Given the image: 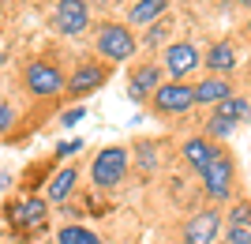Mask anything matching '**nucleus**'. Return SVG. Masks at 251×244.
<instances>
[{
  "instance_id": "9b49d317",
  "label": "nucleus",
  "mask_w": 251,
  "mask_h": 244,
  "mask_svg": "<svg viewBox=\"0 0 251 244\" xmlns=\"http://www.w3.org/2000/svg\"><path fill=\"white\" fill-rule=\"evenodd\" d=\"M218 229H221V211H214V207L195 211L184 222V244H214Z\"/></svg>"
},
{
  "instance_id": "39448f33",
  "label": "nucleus",
  "mask_w": 251,
  "mask_h": 244,
  "mask_svg": "<svg viewBox=\"0 0 251 244\" xmlns=\"http://www.w3.org/2000/svg\"><path fill=\"white\" fill-rule=\"evenodd\" d=\"M240 120H251V106L244 102L240 94H232L229 102L214 106V113H210V120H206V139H225V136H232Z\"/></svg>"
},
{
  "instance_id": "5701e85b",
  "label": "nucleus",
  "mask_w": 251,
  "mask_h": 244,
  "mask_svg": "<svg viewBox=\"0 0 251 244\" xmlns=\"http://www.w3.org/2000/svg\"><path fill=\"white\" fill-rule=\"evenodd\" d=\"M161 38H165V27H161V23H154V27L147 30V38H143V42H147V45H161Z\"/></svg>"
},
{
  "instance_id": "f03ea898",
  "label": "nucleus",
  "mask_w": 251,
  "mask_h": 244,
  "mask_svg": "<svg viewBox=\"0 0 251 244\" xmlns=\"http://www.w3.org/2000/svg\"><path fill=\"white\" fill-rule=\"evenodd\" d=\"M23 86L34 98H56L60 90H68V79L52 60H30L26 72H23Z\"/></svg>"
},
{
  "instance_id": "0eeeda50",
  "label": "nucleus",
  "mask_w": 251,
  "mask_h": 244,
  "mask_svg": "<svg viewBox=\"0 0 251 244\" xmlns=\"http://www.w3.org/2000/svg\"><path fill=\"white\" fill-rule=\"evenodd\" d=\"M127 177V150L124 147H105L94 162H90V181L98 188H116Z\"/></svg>"
},
{
  "instance_id": "1a4fd4ad",
  "label": "nucleus",
  "mask_w": 251,
  "mask_h": 244,
  "mask_svg": "<svg viewBox=\"0 0 251 244\" xmlns=\"http://www.w3.org/2000/svg\"><path fill=\"white\" fill-rule=\"evenodd\" d=\"M109 75H113L109 64L83 60L72 75H68V94H72V98H83V94H90V90H98V86H105V83H109Z\"/></svg>"
},
{
  "instance_id": "423d86ee",
  "label": "nucleus",
  "mask_w": 251,
  "mask_h": 244,
  "mask_svg": "<svg viewBox=\"0 0 251 244\" xmlns=\"http://www.w3.org/2000/svg\"><path fill=\"white\" fill-rule=\"evenodd\" d=\"M52 27L64 38H79L90 30V0H56L52 4Z\"/></svg>"
},
{
  "instance_id": "20e7f679",
  "label": "nucleus",
  "mask_w": 251,
  "mask_h": 244,
  "mask_svg": "<svg viewBox=\"0 0 251 244\" xmlns=\"http://www.w3.org/2000/svg\"><path fill=\"white\" fill-rule=\"evenodd\" d=\"M202 177V188H206V195L214 203H225L232 195V181H236V165H232V158L225 154V150H218L214 158H210V165L199 173Z\"/></svg>"
},
{
  "instance_id": "a211bd4d",
  "label": "nucleus",
  "mask_w": 251,
  "mask_h": 244,
  "mask_svg": "<svg viewBox=\"0 0 251 244\" xmlns=\"http://www.w3.org/2000/svg\"><path fill=\"white\" fill-rule=\"evenodd\" d=\"M169 0H139L127 8V27H154L161 15H165Z\"/></svg>"
},
{
  "instance_id": "b1692460",
  "label": "nucleus",
  "mask_w": 251,
  "mask_h": 244,
  "mask_svg": "<svg viewBox=\"0 0 251 244\" xmlns=\"http://www.w3.org/2000/svg\"><path fill=\"white\" fill-rule=\"evenodd\" d=\"M8 4H15V0H0V8H8Z\"/></svg>"
},
{
  "instance_id": "f3484780",
  "label": "nucleus",
  "mask_w": 251,
  "mask_h": 244,
  "mask_svg": "<svg viewBox=\"0 0 251 244\" xmlns=\"http://www.w3.org/2000/svg\"><path fill=\"white\" fill-rule=\"evenodd\" d=\"M75 184H79V165H64V169L52 173L49 188H45V195H49V203H68V195L75 191Z\"/></svg>"
},
{
  "instance_id": "bb28decb",
  "label": "nucleus",
  "mask_w": 251,
  "mask_h": 244,
  "mask_svg": "<svg viewBox=\"0 0 251 244\" xmlns=\"http://www.w3.org/2000/svg\"><path fill=\"white\" fill-rule=\"evenodd\" d=\"M248 30H251V19H248Z\"/></svg>"
},
{
  "instance_id": "a878e982",
  "label": "nucleus",
  "mask_w": 251,
  "mask_h": 244,
  "mask_svg": "<svg viewBox=\"0 0 251 244\" xmlns=\"http://www.w3.org/2000/svg\"><path fill=\"white\" fill-rule=\"evenodd\" d=\"M0 237H4V225H0Z\"/></svg>"
},
{
  "instance_id": "2eb2a0df",
  "label": "nucleus",
  "mask_w": 251,
  "mask_h": 244,
  "mask_svg": "<svg viewBox=\"0 0 251 244\" xmlns=\"http://www.w3.org/2000/svg\"><path fill=\"white\" fill-rule=\"evenodd\" d=\"M229 98H232V86L221 75H206V79L195 83V106H221Z\"/></svg>"
},
{
  "instance_id": "6ab92c4d",
  "label": "nucleus",
  "mask_w": 251,
  "mask_h": 244,
  "mask_svg": "<svg viewBox=\"0 0 251 244\" xmlns=\"http://www.w3.org/2000/svg\"><path fill=\"white\" fill-rule=\"evenodd\" d=\"M56 244H101V237L86 225H60L56 229Z\"/></svg>"
},
{
  "instance_id": "ddd939ff",
  "label": "nucleus",
  "mask_w": 251,
  "mask_h": 244,
  "mask_svg": "<svg viewBox=\"0 0 251 244\" xmlns=\"http://www.w3.org/2000/svg\"><path fill=\"white\" fill-rule=\"evenodd\" d=\"M225 237L229 244H251V203H232L229 218H225Z\"/></svg>"
},
{
  "instance_id": "f257e3e1",
  "label": "nucleus",
  "mask_w": 251,
  "mask_h": 244,
  "mask_svg": "<svg viewBox=\"0 0 251 244\" xmlns=\"http://www.w3.org/2000/svg\"><path fill=\"white\" fill-rule=\"evenodd\" d=\"M8 225H11V233H19V237H34V233H42L45 225H49V207H45L42 195H23V199L8 203Z\"/></svg>"
},
{
  "instance_id": "412c9836",
  "label": "nucleus",
  "mask_w": 251,
  "mask_h": 244,
  "mask_svg": "<svg viewBox=\"0 0 251 244\" xmlns=\"http://www.w3.org/2000/svg\"><path fill=\"white\" fill-rule=\"evenodd\" d=\"M11 124H15V109H11L8 102H0V136H4Z\"/></svg>"
},
{
  "instance_id": "f8f14e48",
  "label": "nucleus",
  "mask_w": 251,
  "mask_h": 244,
  "mask_svg": "<svg viewBox=\"0 0 251 244\" xmlns=\"http://www.w3.org/2000/svg\"><path fill=\"white\" fill-rule=\"evenodd\" d=\"M161 75H165L161 64H143V68H135L131 79H127V98H131V102H147V98H154V90L161 86Z\"/></svg>"
},
{
  "instance_id": "7ed1b4c3",
  "label": "nucleus",
  "mask_w": 251,
  "mask_h": 244,
  "mask_svg": "<svg viewBox=\"0 0 251 244\" xmlns=\"http://www.w3.org/2000/svg\"><path fill=\"white\" fill-rule=\"evenodd\" d=\"M98 53L105 56V60H113V64H120V60H131L135 56V34H131V27L127 23H105L101 30H98Z\"/></svg>"
},
{
  "instance_id": "dca6fc26",
  "label": "nucleus",
  "mask_w": 251,
  "mask_h": 244,
  "mask_svg": "<svg viewBox=\"0 0 251 244\" xmlns=\"http://www.w3.org/2000/svg\"><path fill=\"white\" fill-rule=\"evenodd\" d=\"M180 154H184V162H188L195 173H202V169L210 165V158L218 154V147H214L206 136H195V139H188V143L180 147Z\"/></svg>"
},
{
  "instance_id": "9d476101",
  "label": "nucleus",
  "mask_w": 251,
  "mask_h": 244,
  "mask_svg": "<svg viewBox=\"0 0 251 244\" xmlns=\"http://www.w3.org/2000/svg\"><path fill=\"white\" fill-rule=\"evenodd\" d=\"M150 102H154L157 113H188L195 106V86L191 83H161Z\"/></svg>"
},
{
  "instance_id": "393cba45",
  "label": "nucleus",
  "mask_w": 251,
  "mask_h": 244,
  "mask_svg": "<svg viewBox=\"0 0 251 244\" xmlns=\"http://www.w3.org/2000/svg\"><path fill=\"white\" fill-rule=\"evenodd\" d=\"M236 4H244V8H251V0H236Z\"/></svg>"
},
{
  "instance_id": "4468645a",
  "label": "nucleus",
  "mask_w": 251,
  "mask_h": 244,
  "mask_svg": "<svg viewBox=\"0 0 251 244\" xmlns=\"http://www.w3.org/2000/svg\"><path fill=\"white\" fill-rule=\"evenodd\" d=\"M202 68H210V75H221V79H225V75L236 68V45L232 42H214L206 53H202Z\"/></svg>"
},
{
  "instance_id": "aec40b11",
  "label": "nucleus",
  "mask_w": 251,
  "mask_h": 244,
  "mask_svg": "<svg viewBox=\"0 0 251 244\" xmlns=\"http://www.w3.org/2000/svg\"><path fill=\"white\" fill-rule=\"evenodd\" d=\"M83 117H86V109H83V106H75V109H64V113H60V124H64V128H75V124H79Z\"/></svg>"
},
{
  "instance_id": "4be33fe9",
  "label": "nucleus",
  "mask_w": 251,
  "mask_h": 244,
  "mask_svg": "<svg viewBox=\"0 0 251 244\" xmlns=\"http://www.w3.org/2000/svg\"><path fill=\"white\" fill-rule=\"evenodd\" d=\"M79 150H83V139H68V143L56 147V154H60V158H72V154H79Z\"/></svg>"
},
{
  "instance_id": "6e6552de",
  "label": "nucleus",
  "mask_w": 251,
  "mask_h": 244,
  "mask_svg": "<svg viewBox=\"0 0 251 244\" xmlns=\"http://www.w3.org/2000/svg\"><path fill=\"white\" fill-rule=\"evenodd\" d=\"M161 64H165L169 83H184L188 75H195V68H202V53L191 42H173L165 49V60Z\"/></svg>"
}]
</instances>
